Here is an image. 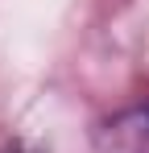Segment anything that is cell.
<instances>
[{
	"label": "cell",
	"instance_id": "6da1fadb",
	"mask_svg": "<svg viewBox=\"0 0 149 153\" xmlns=\"http://www.w3.org/2000/svg\"><path fill=\"white\" fill-rule=\"evenodd\" d=\"M91 153H149V103L108 116L91 132Z\"/></svg>",
	"mask_w": 149,
	"mask_h": 153
},
{
	"label": "cell",
	"instance_id": "7a4b0ae2",
	"mask_svg": "<svg viewBox=\"0 0 149 153\" xmlns=\"http://www.w3.org/2000/svg\"><path fill=\"white\" fill-rule=\"evenodd\" d=\"M0 153H46V149H37L33 141H8V145H4Z\"/></svg>",
	"mask_w": 149,
	"mask_h": 153
}]
</instances>
